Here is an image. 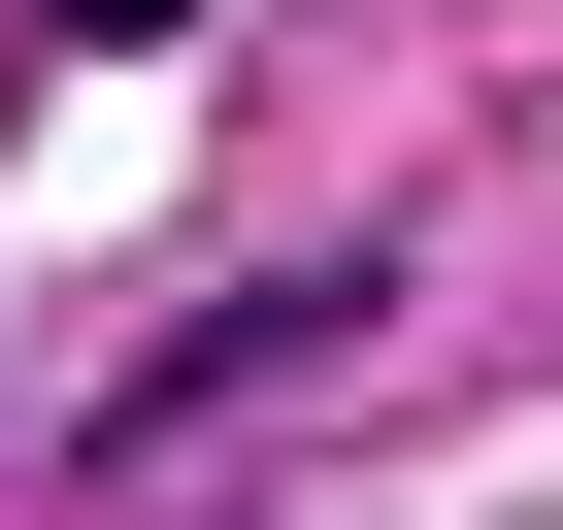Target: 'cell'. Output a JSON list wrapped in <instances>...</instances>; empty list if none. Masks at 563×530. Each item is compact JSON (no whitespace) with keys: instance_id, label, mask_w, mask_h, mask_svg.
I'll use <instances>...</instances> for the list:
<instances>
[{"instance_id":"obj_1","label":"cell","mask_w":563,"mask_h":530,"mask_svg":"<svg viewBox=\"0 0 563 530\" xmlns=\"http://www.w3.org/2000/svg\"><path fill=\"white\" fill-rule=\"evenodd\" d=\"M133 34H199V0H34V67H133Z\"/></svg>"}]
</instances>
